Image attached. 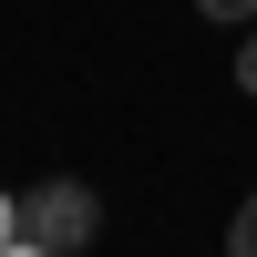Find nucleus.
Wrapping results in <instances>:
<instances>
[{
  "mask_svg": "<svg viewBox=\"0 0 257 257\" xmlns=\"http://www.w3.org/2000/svg\"><path fill=\"white\" fill-rule=\"evenodd\" d=\"M93 226H103V206H93V185H72V175H52V185H31V206H21V237H41L52 257H72V247H93Z\"/></svg>",
  "mask_w": 257,
  "mask_h": 257,
  "instance_id": "f257e3e1",
  "label": "nucleus"
},
{
  "mask_svg": "<svg viewBox=\"0 0 257 257\" xmlns=\"http://www.w3.org/2000/svg\"><path fill=\"white\" fill-rule=\"evenodd\" d=\"M226 257H237V247H226Z\"/></svg>",
  "mask_w": 257,
  "mask_h": 257,
  "instance_id": "0eeeda50",
  "label": "nucleus"
},
{
  "mask_svg": "<svg viewBox=\"0 0 257 257\" xmlns=\"http://www.w3.org/2000/svg\"><path fill=\"white\" fill-rule=\"evenodd\" d=\"M0 247H21V196L0 185Z\"/></svg>",
  "mask_w": 257,
  "mask_h": 257,
  "instance_id": "7ed1b4c3",
  "label": "nucleus"
},
{
  "mask_svg": "<svg viewBox=\"0 0 257 257\" xmlns=\"http://www.w3.org/2000/svg\"><path fill=\"white\" fill-rule=\"evenodd\" d=\"M206 21H257V0H196Z\"/></svg>",
  "mask_w": 257,
  "mask_h": 257,
  "instance_id": "20e7f679",
  "label": "nucleus"
},
{
  "mask_svg": "<svg viewBox=\"0 0 257 257\" xmlns=\"http://www.w3.org/2000/svg\"><path fill=\"white\" fill-rule=\"evenodd\" d=\"M0 257H52V247H41V237H21V247H0Z\"/></svg>",
  "mask_w": 257,
  "mask_h": 257,
  "instance_id": "423d86ee",
  "label": "nucleus"
},
{
  "mask_svg": "<svg viewBox=\"0 0 257 257\" xmlns=\"http://www.w3.org/2000/svg\"><path fill=\"white\" fill-rule=\"evenodd\" d=\"M226 247H237V257H257V196L237 206V226H226Z\"/></svg>",
  "mask_w": 257,
  "mask_h": 257,
  "instance_id": "f03ea898",
  "label": "nucleus"
},
{
  "mask_svg": "<svg viewBox=\"0 0 257 257\" xmlns=\"http://www.w3.org/2000/svg\"><path fill=\"white\" fill-rule=\"evenodd\" d=\"M237 82H247V93H257V31H247V52H237Z\"/></svg>",
  "mask_w": 257,
  "mask_h": 257,
  "instance_id": "39448f33",
  "label": "nucleus"
}]
</instances>
